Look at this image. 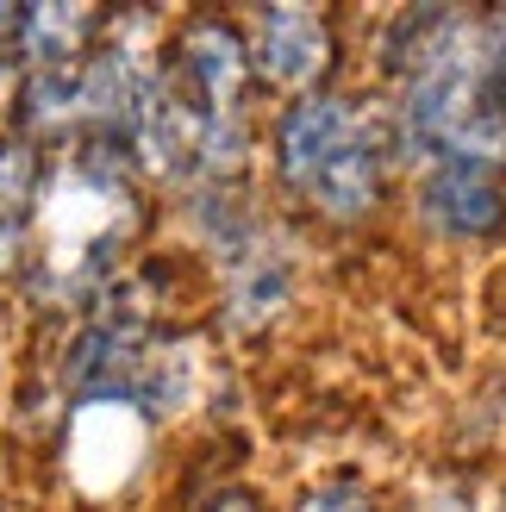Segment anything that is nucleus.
Here are the masks:
<instances>
[{
    "label": "nucleus",
    "instance_id": "f257e3e1",
    "mask_svg": "<svg viewBox=\"0 0 506 512\" xmlns=\"http://www.w3.org/2000/svg\"><path fill=\"white\" fill-rule=\"evenodd\" d=\"M275 169L294 200H307L319 219L357 225L375 213L388 182V125L363 100L313 88L294 94L275 119Z\"/></svg>",
    "mask_w": 506,
    "mask_h": 512
},
{
    "label": "nucleus",
    "instance_id": "f03ea898",
    "mask_svg": "<svg viewBox=\"0 0 506 512\" xmlns=\"http://www.w3.org/2000/svg\"><path fill=\"white\" fill-rule=\"evenodd\" d=\"M244 57H250V82L282 88V94H313L332 57V32L325 13L313 7H257L244 13Z\"/></svg>",
    "mask_w": 506,
    "mask_h": 512
},
{
    "label": "nucleus",
    "instance_id": "7ed1b4c3",
    "mask_svg": "<svg viewBox=\"0 0 506 512\" xmlns=\"http://www.w3.org/2000/svg\"><path fill=\"white\" fill-rule=\"evenodd\" d=\"M419 213L450 244H488L506 232V188L488 163H432L419 188Z\"/></svg>",
    "mask_w": 506,
    "mask_h": 512
},
{
    "label": "nucleus",
    "instance_id": "20e7f679",
    "mask_svg": "<svg viewBox=\"0 0 506 512\" xmlns=\"http://www.w3.org/2000/svg\"><path fill=\"white\" fill-rule=\"evenodd\" d=\"M100 32L94 7H19L13 50L25 69H75Z\"/></svg>",
    "mask_w": 506,
    "mask_h": 512
},
{
    "label": "nucleus",
    "instance_id": "39448f33",
    "mask_svg": "<svg viewBox=\"0 0 506 512\" xmlns=\"http://www.w3.org/2000/svg\"><path fill=\"white\" fill-rule=\"evenodd\" d=\"M38 194H44V150L7 132L0 138V219H25Z\"/></svg>",
    "mask_w": 506,
    "mask_h": 512
},
{
    "label": "nucleus",
    "instance_id": "423d86ee",
    "mask_svg": "<svg viewBox=\"0 0 506 512\" xmlns=\"http://www.w3.org/2000/svg\"><path fill=\"white\" fill-rule=\"evenodd\" d=\"M294 512H382V506H375V488L363 475H332V481H319V488L300 494Z\"/></svg>",
    "mask_w": 506,
    "mask_h": 512
},
{
    "label": "nucleus",
    "instance_id": "0eeeda50",
    "mask_svg": "<svg viewBox=\"0 0 506 512\" xmlns=\"http://www.w3.org/2000/svg\"><path fill=\"white\" fill-rule=\"evenodd\" d=\"M207 512H263V506H257V494H250V488H225Z\"/></svg>",
    "mask_w": 506,
    "mask_h": 512
}]
</instances>
